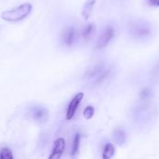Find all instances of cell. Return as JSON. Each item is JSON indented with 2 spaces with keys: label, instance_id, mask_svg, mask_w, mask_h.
<instances>
[{
  "label": "cell",
  "instance_id": "cell-1",
  "mask_svg": "<svg viewBox=\"0 0 159 159\" xmlns=\"http://www.w3.org/2000/svg\"><path fill=\"white\" fill-rule=\"evenodd\" d=\"M32 5L30 3H25L22 4L17 7H14L12 9L5 10L1 14V18L4 20L14 22V21H19L26 18L32 11Z\"/></svg>",
  "mask_w": 159,
  "mask_h": 159
},
{
  "label": "cell",
  "instance_id": "cell-2",
  "mask_svg": "<svg viewBox=\"0 0 159 159\" xmlns=\"http://www.w3.org/2000/svg\"><path fill=\"white\" fill-rule=\"evenodd\" d=\"M110 73V70L105 68L103 65L98 64L88 70L86 74V77L92 82L93 84H100L102 80H104Z\"/></svg>",
  "mask_w": 159,
  "mask_h": 159
},
{
  "label": "cell",
  "instance_id": "cell-3",
  "mask_svg": "<svg viewBox=\"0 0 159 159\" xmlns=\"http://www.w3.org/2000/svg\"><path fill=\"white\" fill-rule=\"evenodd\" d=\"M130 33L137 38H143L151 34V26L145 21H136L131 24Z\"/></svg>",
  "mask_w": 159,
  "mask_h": 159
},
{
  "label": "cell",
  "instance_id": "cell-4",
  "mask_svg": "<svg viewBox=\"0 0 159 159\" xmlns=\"http://www.w3.org/2000/svg\"><path fill=\"white\" fill-rule=\"evenodd\" d=\"M115 35V30L112 26H107L103 31L102 33L100 34L99 36V39L97 41V44H96V47L97 48H105L109 42L112 40V38L114 37Z\"/></svg>",
  "mask_w": 159,
  "mask_h": 159
},
{
  "label": "cell",
  "instance_id": "cell-5",
  "mask_svg": "<svg viewBox=\"0 0 159 159\" xmlns=\"http://www.w3.org/2000/svg\"><path fill=\"white\" fill-rule=\"evenodd\" d=\"M83 98H84V93L79 92L71 100V102L67 107V111H66V119L67 120H71L75 116L76 110H77L80 102H82Z\"/></svg>",
  "mask_w": 159,
  "mask_h": 159
},
{
  "label": "cell",
  "instance_id": "cell-6",
  "mask_svg": "<svg viewBox=\"0 0 159 159\" xmlns=\"http://www.w3.org/2000/svg\"><path fill=\"white\" fill-rule=\"evenodd\" d=\"M65 149V140L63 138H59L54 142V147L52 149L50 159H60Z\"/></svg>",
  "mask_w": 159,
  "mask_h": 159
},
{
  "label": "cell",
  "instance_id": "cell-7",
  "mask_svg": "<svg viewBox=\"0 0 159 159\" xmlns=\"http://www.w3.org/2000/svg\"><path fill=\"white\" fill-rule=\"evenodd\" d=\"M76 39V30L75 27H67L62 33V40L66 46H72Z\"/></svg>",
  "mask_w": 159,
  "mask_h": 159
},
{
  "label": "cell",
  "instance_id": "cell-8",
  "mask_svg": "<svg viewBox=\"0 0 159 159\" xmlns=\"http://www.w3.org/2000/svg\"><path fill=\"white\" fill-rule=\"evenodd\" d=\"M32 116L34 119L39 123H44L48 120V113L47 109L41 107V106H35L32 109Z\"/></svg>",
  "mask_w": 159,
  "mask_h": 159
},
{
  "label": "cell",
  "instance_id": "cell-9",
  "mask_svg": "<svg viewBox=\"0 0 159 159\" xmlns=\"http://www.w3.org/2000/svg\"><path fill=\"white\" fill-rule=\"evenodd\" d=\"M95 4V0H89L83 7L82 8V16L84 17L85 20H88L92 12L93 6Z\"/></svg>",
  "mask_w": 159,
  "mask_h": 159
},
{
  "label": "cell",
  "instance_id": "cell-10",
  "mask_svg": "<svg viewBox=\"0 0 159 159\" xmlns=\"http://www.w3.org/2000/svg\"><path fill=\"white\" fill-rule=\"evenodd\" d=\"M94 32H95V25H94V23H89L82 30V36L86 40H88V39H89L93 35Z\"/></svg>",
  "mask_w": 159,
  "mask_h": 159
},
{
  "label": "cell",
  "instance_id": "cell-11",
  "mask_svg": "<svg viewBox=\"0 0 159 159\" xmlns=\"http://www.w3.org/2000/svg\"><path fill=\"white\" fill-rule=\"evenodd\" d=\"M115 155V146L112 143H108L105 145L103 152H102V158L110 159Z\"/></svg>",
  "mask_w": 159,
  "mask_h": 159
},
{
  "label": "cell",
  "instance_id": "cell-12",
  "mask_svg": "<svg viewBox=\"0 0 159 159\" xmlns=\"http://www.w3.org/2000/svg\"><path fill=\"white\" fill-rule=\"evenodd\" d=\"M80 134L76 133L75 135V138H74V142H73V145H72V150H71V156L72 157H75L78 151H79V147H80Z\"/></svg>",
  "mask_w": 159,
  "mask_h": 159
},
{
  "label": "cell",
  "instance_id": "cell-13",
  "mask_svg": "<svg viewBox=\"0 0 159 159\" xmlns=\"http://www.w3.org/2000/svg\"><path fill=\"white\" fill-rule=\"evenodd\" d=\"M114 139H115L116 143H118L119 145L123 144L125 143V140H126L125 132L122 129H116L115 131V134H114Z\"/></svg>",
  "mask_w": 159,
  "mask_h": 159
},
{
  "label": "cell",
  "instance_id": "cell-14",
  "mask_svg": "<svg viewBox=\"0 0 159 159\" xmlns=\"http://www.w3.org/2000/svg\"><path fill=\"white\" fill-rule=\"evenodd\" d=\"M13 158V154L11 150L7 147H5L1 149L0 151V159H12Z\"/></svg>",
  "mask_w": 159,
  "mask_h": 159
},
{
  "label": "cell",
  "instance_id": "cell-15",
  "mask_svg": "<svg viewBox=\"0 0 159 159\" xmlns=\"http://www.w3.org/2000/svg\"><path fill=\"white\" fill-rule=\"evenodd\" d=\"M94 112H95V110H94V108L92 106H87L85 108L84 112H83V115H84L86 119H90V118L93 117Z\"/></svg>",
  "mask_w": 159,
  "mask_h": 159
},
{
  "label": "cell",
  "instance_id": "cell-16",
  "mask_svg": "<svg viewBox=\"0 0 159 159\" xmlns=\"http://www.w3.org/2000/svg\"><path fill=\"white\" fill-rule=\"evenodd\" d=\"M151 4L154 5V6H157V7H159V0H150Z\"/></svg>",
  "mask_w": 159,
  "mask_h": 159
}]
</instances>
